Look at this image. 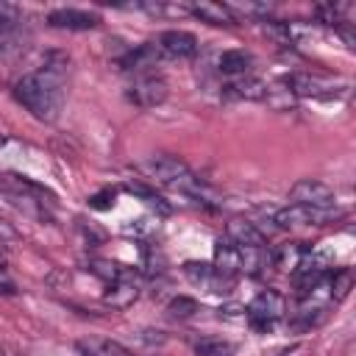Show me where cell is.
I'll use <instances>...</instances> for the list:
<instances>
[{"instance_id": "obj_11", "label": "cell", "mask_w": 356, "mask_h": 356, "mask_svg": "<svg viewBox=\"0 0 356 356\" xmlns=\"http://www.w3.org/2000/svg\"><path fill=\"white\" fill-rule=\"evenodd\" d=\"M19 11L14 6H0V58L19 47Z\"/></svg>"}, {"instance_id": "obj_8", "label": "cell", "mask_w": 356, "mask_h": 356, "mask_svg": "<svg viewBox=\"0 0 356 356\" xmlns=\"http://www.w3.org/2000/svg\"><path fill=\"white\" fill-rule=\"evenodd\" d=\"M156 50L167 58H192L197 53V39L189 31H164Z\"/></svg>"}, {"instance_id": "obj_16", "label": "cell", "mask_w": 356, "mask_h": 356, "mask_svg": "<svg viewBox=\"0 0 356 356\" xmlns=\"http://www.w3.org/2000/svg\"><path fill=\"white\" fill-rule=\"evenodd\" d=\"M192 14L209 25H236L231 6H222V3H195Z\"/></svg>"}, {"instance_id": "obj_19", "label": "cell", "mask_w": 356, "mask_h": 356, "mask_svg": "<svg viewBox=\"0 0 356 356\" xmlns=\"http://www.w3.org/2000/svg\"><path fill=\"white\" fill-rule=\"evenodd\" d=\"M303 253H306V248L300 245V242H289V245H281V248H275L273 250V261H275V267H281V270H298V264H300V259H303Z\"/></svg>"}, {"instance_id": "obj_7", "label": "cell", "mask_w": 356, "mask_h": 356, "mask_svg": "<svg viewBox=\"0 0 356 356\" xmlns=\"http://www.w3.org/2000/svg\"><path fill=\"white\" fill-rule=\"evenodd\" d=\"M289 200L300 203V206H317V209H331L337 206V195L328 184L314 181V178H300L292 189H289Z\"/></svg>"}, {"instance_id": "obj_4", "label": "cell", "mask_w": 356, "mask_h": 356, "mask_svg": "<svg viewBox=\"0 0 356 356\" xmlns=\"http://www.w3.org/2000/svg\"><path fill=\"white\" fill-rule=\"evenodd\" d=\"M345 211L331 206V209H317V206H300V203H289L284 209L275 211V225L278 228H295V225H328L334 220H339Z\"/></svg>"}, {"instance_id": "obj_21", "label": "cell", "mask_w": 356, "mask_h": 356, "mask_svg": "<svg viewBox=\"0 0 356 356\" xmlns=\"http://www.w3.org/2000/svg\"><path fill=\"white\" fill-rule=\"evenodd\" d=\"M328 286H331V298L339 303V300H345L348 298V292L353 289V273L345 267V270H337L334 275H331V281H328Z\"/></svg>"}, {"instance_id": "obj_18", "label": "cell", "mask_w": 356, "mask_h": 356, "mask_svg": "<svg viewBox=\"0 0 356 356\" xmlns=\"http://www.w3.org/2000/svg\"><path fill=\"white\" fill-rule=\"evenodd\" d=\"M217 64H220V70H222L225 75L239 78V75H248V70L253 67V56H250L248 50H225V53L217 58Z\"/></svg>"}, {"instance_id": "obj_28", "label": "cell", "mask_w": 356, "mask_h": 356, "mask_svg": "<svg viewBox=\"0 0 356 356\" xmlns=\"http://www.w3.org/2000/svg\"><path fill=\"white\" fill-rule=\"evenodd\" d=\"M3 142H6V139H3V136H0V145H3Z\"/></svg>"}, {"instance_id": "obj_1", "label": "cell", "mask_w": 356, "mask_h": 356, "mask_svg": "<svg viewBox=\"0 0 356 356\" xmlns=\"http://www.w3.org/2000/svg\"><path fill=\"white\" fill-rule=\"evenodd\" d=\"M14 97L42 122H56L64 106V64L47 61L14 83Z\"/></svg>"}, {"instance_id": "obj_27", "label": "cell", "mask_w": 356, "mask_h": 356, "mask_svg": "<svg viewBox=\"0 0 356 356\" xmlns=\"http://www.w3.org/2000/svg\"><path fill=\"white\" fill-rule=\"evenodd\" d=\"M292 350H295V348H284V350H278V353H275V356H289V353H292Z\"/></svg>"}, {"instance_id": "obj_14", "label": "cell", "mask_w": 356, "mask_h": 356, "mask_svg": "<svg viewBox=\"0 0 356 356\" xmlns=\"http://www.w3.org/2000/svg\"><path fill=\"white\" fill-rule=\"evenodd\" d=\"M214 267L225 275H234L242 273V259H239V248L225 236V239H217V248H214Z\"/></svg>"}, {"instance_id": "obj_6", "label": "cell", "mask_w": 356, "mask_h": 356, "mask_svg": "<svg viewBox=\"0 0 356 356\" xmlns=\"http://www.w3.org/2000/svg\"><path fill=\"white\" fill-rule=\"evenodd\" d=\"M128 100L136 103L139 108H153V106H159V103L167 100V81L161 75L142 72L128 86Z\"/></svg>"}, {"instance_id": "obj_5", "label": "cell", "mask_w": 356, "mask_h": 356, "mask_svg": "<svg viewBox=\"0 0 356 356\" xmlns=\"http://www.w3.org/2000/svg\"><path fill=\"white\" fill-rule=\"evenodd\" d=\"M184 275H186L197 289H203V292H209V295H231V289H234V284H236L234 275L220 273V270H217L214 264H209V261H186V264H184Z\"/></svg>"}, {"instance_id": "obj_25", "label": "cell", "mask_w": 356, "mask_h": 356, "mask_svg": "<svg viewBox=\"0 0 356 356\" xmlns=\"http://www.w3.org/2000/svg\"><path fill=\"white\" fill-rule=\"evenodd\" d=\"M0 292H14V281L8 278L6 267H3V259H0Z\"/></svg>"}, {"instance_id": "obj_12", "label": "cell", "mask_w": 356, "mask_h": 356, "mask_svg": "<svg viewBox=\"0 0 356 356\" xmlns=\"http://www.w3.org/2000/svg\"><path fill=\"white\" fill-rule=\"evenodd\" d=\"M222 95L236 97V100H264L267 97V83L253 78V75H239V78H234L222 86Z\"/></svg>"}, {"instance_id": "obj_22", "label": "cell", "mask_w": 356, "mask_h": 356, "mask_svg": "<svg viewBox=\"0 0 356 356\" xmlns=\"http://www.w3.org/2000/svg\"><path fill=\"white\" fill-rule=\"evenodd\" d=\"M89 267H92L95 275H100V278L108 281V284H114V281H120L122 275H128V270L120 267V264H114V261H100V259H97V261H92Z\"/></svg>"}, {"instance_id": "obj_29", "label": "cell", "mask_w": 356, "mask_h": 356, "mask_svg": "<svg viewBox=\"0 0 356 356\" xmlns=\"http://www.w3.org/2000/svg\"><path fill=\"white\" fill-rule=\"evenodd\" d=\"M0 356H6V353H3V348H0Z\"/></svg>"}, {"instance_id": "obj_26", "label": "cell", "mask_w": 356, "mask_h": 356, "mask_svg": "<svg viewBox=\"0 0 356 356\" xmlns=\"http://www.w3.org/2000/svg\"><path fill=\"white\" fill-rule=\"evenodd\" d=\"M0 236H14V228L6 220H0Z\"/></svg>"}, {"instance_id": "obj_9", "label": "cell", "mask_w": 356, "mask_h": 356, "mask_svg": "<svg viewBox=\"0 0 356 356\" xmlns=\"http://www.w3.org/2000/svg\"><path fill=\"white\" fill-rule=\"evenodd\" d=\"M286 86L298 97H334L337 95L334 81H325V78H317V75H309V72L289 75L286 78Z\"/></svg>"}, {"instance_id": "obj_10", "label": "cell", "mask_w": 356, "mask_h": 356, "mask_svg": "<svg viewBox=\"0 0 356 356\" xmlns=\"http://www.w3.org/2000/svg\"><path fill=\"white\" fill-rule=\"evenodd\" d=\"M47 22L53 28H64V31H92V28H97L100 17L92 11H81V8H56L47 14Z\"/></svg>"}, {"instance_id": "obj_3", "label": "cell", "mask_w": 356, "mask_h": 356, "mask_svg": "<svg viewBox=\"0 0 356 356\" xmlns=\"http://www.w3.org/2000/svg\"><path fill=\"white\" fill-rule=\"evenodd\" d=\"M284 312H286L284 298H281L275 289H264V292H259V295L248 303L245 320H248V325H250L253 331L267 334V331H273V325L284 317Z\"/></svg>"}, {"instance_id": "obj_15", "label": "cell", "mask_w": 356, "mask_h": 356, "mask_svg": "<svg viewBox=\"0 0 356 356\" xmlns=\"http://www.w3.org/2000/svg\"><path fill=\"white\" fill-rule=\"evenodd\" d=\"M136 295H139V289H136V284H134V278H131V273L128 275H122L120 281H114V284H108V292H106V303H111L114 309H128L134 300H136Z\"/></svg>"}, {"instance_id": "obj_20", "label": "cell", "mask_w": 356, "mask_h": 356, "mask_svg": "<svg viewBox=\"0 0 356 356\" xmlns=\"http://www.w3.org/2000/svg\"><path fill=\"white\" fill-rule=\"evenodd\" d=\"M197 356H234L236 353V345L222 339V337H206L195 345Z\"/></svg>"}, {"instance_id": "obj_13", "label": "cell", "mask_w": 356, "mask_h": 356, "mask_svg": "<svg viewBox=\"0 0 356 356\" xmlns=\"http://www.w3.org/2000/svg\"><path fill=\"white\" fill-rule=\"evenodd\" d=\"M228 239L236 248H267L264 234L253 222H248V220H231L228 222Z\"/></svg>"}, {"instance_id": "obj_17", "label": "cell", "mask_w": 356, "mask_h": 356, "mask_svg": "<svg viewBox=\"0 0 356 356\" xmlns=\"http://www.w3.org/2000/svg\"><path fill=\"white\" fill-rule=\"evenodd\" d=\"M75 348H78L81 356H131V350H125L120 342H114V339H97V337L78 339Z\"/></svg>"}, {"instance_id": "obj_23", "label": "cell", "mask_w": 356, "mask_h": 356, "mask_svg": "<svg viewBox=\"0 0 356 356\" xmlns=\"http://www.w3.org/2000/svg\"><path fill=\"white\" fill-rule=\"evenodd\" d=\"M167 312L172 314V317H192L195 312H197V303L192 300V298H175V300H170V306H167Z\"/></svg>"}, {"instance_id": "obj_2", "label": "cell", "mask_w": 356, "mask_h": 356, "mask_svg": "<svg viewBox=\"0 0 356 356\" xmlns=\"http://www.w3.org/2000/svg\"><path fill=\"white\" fill-rule=\"evenodd\" d=\"M139 170L147 172V178H153V181H159V184H164V186H170V189H178V192H186V195L203 200V186H200V181H197V178L192 175V170H189L181 159H175V156H150V159H145V161L139 164Z\"/></svg>"}, {"instance_id": "obj_24", "label": "cell", "mask_w": 356, "mask_h": 356, "mask_svg": "<svg viewBox=\"0 0 356 356\" xmlns=\"http://www.w3.org/2000/svg\"><path fill=\"white\" fill-rule=\"evenodd\" d=\"M89 206H92V209H100V211L111 209V206H114V189H103V192L92 195V197H89Z\"/></svg>"}]
</instances>
